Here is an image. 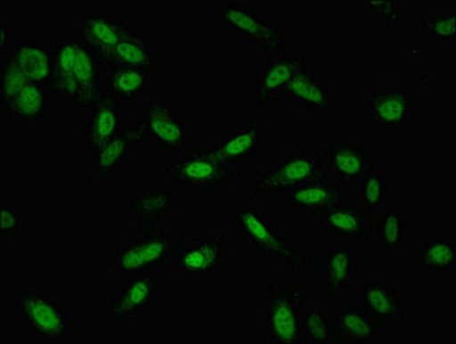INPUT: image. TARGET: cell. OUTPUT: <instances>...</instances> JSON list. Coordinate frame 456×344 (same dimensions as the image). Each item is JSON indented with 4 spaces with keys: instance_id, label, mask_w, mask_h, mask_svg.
Returning a JSON list of instances; mask_svg holds the SVG:
<instances>
[{
    "instance_id": "cell-1",
    "label": "cell",
    "mask_w": 456,
    "mask_h": 344,
    "mask_svg": "<svg viewBox=\"0 0 456 344\" xmlns=\"http://www.w3.org/2000/svg\"><path fill=\"white\" fill-rule=\"evenodd\" d=\"M108 66L89 49L77 34L58 38L52 49L50 91L61 102L81 110H92L103 90Z\"/></svg>"
},
{
    "instance_id": "cell-2",
    "label": "cell",
    "mask_w": 456,
    "mask_h": 344,
    "mask_svg": "<svg viewBox=\"0 0 456 344\" xmlns=\"http://www.w3.org/2000/svg\"><path fill=\"white\" fill-rule=\"evenodd\" d=\"M237 222L239 238L245 240L247 246L253 248L263 258L278 259L296 271H303L307 266L306 256L302 250L291 245L290 240L283 237L270 221L265 211L253 202L246 201L233 214Z\"/></svg>"
},
{
    "instance_id": "cell-3",
    "label": "cell",
    "mask_w": 456,
    "mask_h": 344,
    "mask_svg": "<svg viewBox=\"0 0 456 344\" xmlns=\"http://www.w3.org/2000/svg\"><path fill=\"white\" fill-rule=\"evenodd\" d=\"M312 299L299 285L273 283L265 295V334L267 343H304L306 304Z\"/></svg>"
},
{
    "instance_id": "cell-4",
    "label": "cell",
    "mask_w": 456,
    "mask_h": 344,
    "mask_svg": "<svg viewBox=\"0 0 456 344\" xmlns=\"http://www.w3.org/2000/svg\"><path fill=\"white\" fill-rule=\"evenodd\" d=\"M239 169L226 161L217 146L195 147L167 168V183L188 185L195 193L218 192Z\"/></svg>"
},
{
    "instance_id": "cell-5",
    "label": "cell",
    "mask_w": 456,
    "mask_h": 344,
    "mask_svg": "<svg viewBox=\"0 0 456 344\" xmlns=\"http://www.w3.org/2000/svg\"><path fill=\"white\" fill-rule=\"evenodd\" d=\"M328 175L325 147H312L283 156L256 179V194H286Z\"/></svg>"
},
{
    "instance_id": "cell-6",
    "label": "cell",
    "mask_w": 456,
    "mask_h": 344,
    "mask_svg": "<svg viewBox=\"0 0 456 344\" xmlns=\"http://www.w3.org/2000/svg\"><path fill=\"white\" fill-rule=\"evenodd\" d=\"M145 237L127 240L111 253L110 264L126 277L147 274L151 267L162 266L167 259L174 258L179 247L174 232L162 223L146 231Z\"/></svg>"
},
{
    "instance_id": "cell-7",
    "label": "cell",
    "mask_w": 456,
    "mask_h": 344,
    "mask_svg": "<svg viewBox=\"0 0 456 344\" xmlns=\"http://www.w3.org/2000/svg\"><path fill=\"white\" fill-rule=\"evenodd\" d=\"M219 21L238 37L247 39L249 45L265 49L269 55L281 54L285 51V30L240 2L223 3L219 7Z\"/></svg>"
},
{
    "instance_id": "cell-8",
    "label": "cell",
    "mask_w": 456,
    "mask_h": 344,
    "mask_svg": "<svg viewBox=\"0 0 456 344\" xmlns=\"http://www.w3.org/2000/svg\"><path fill=\"white\" fill-rule=\"evenodd\" d=\"M11 301L17 306L20 317L36 338L47 342L66 340L69 318L65 307L51 295L25 291L12 295Z\"/></svg>"
},
{
    "instance_id": "cell-9",
    "label": "cell",
    "mask_w": 456,
    "mask_h": 344,
    "mask_svg": "<svg viewBox=\"0 0 456 344\" xmlns=\"http://www.w3.org/2000/svg\"><path fill=\"white\" fill-rule=\"evenodd\" d=\"M138 124L158 147L182 150L190 145L191 134L182 114L164 94L147 102Z\"/></svg>"
},
{
    "instance_id": "cell-10",
    "label": "cell",
    "mask_w": 456,
    "mask_h": 344,
    "mask_svg": "<svg viewBox=\"0 0 456 344\" xmlns=\"http://www.w3.org/2000/svg\"><path fill=\"white\" fill-rule=\"evenodd\" d=\"M147 137L139 124L126 126L115 138L100 148L86 182L94 191L102 189L126 164L132 151L145 145Z\"/></svg>"
},
{
    "instance_id": "cell-11",
    "label": "cell",
    "mask_w": 456,
    "mask_h": 344,
    "mask_svg": "<svg viewBox=\"0 0 456 344\" xmlns=\"http://www.w3.org/2000/svg\"><path fill=\"white\" fill-rule=\"evenodd\" d=\"M226 238L225 232L216 231L207 238L183 239L174 256L175 266L185 275L209 278L217 274Z\"/></svg>"
},
{
    "instance_id": "cell-12",
    "label": "cell",
    "mask_w": 456,
    "mask_h": 344,
    "mask_svg": "<svg viewBox=\"0 0 456 344\" xmlns=\"http://www.w3.org/2000/svg\"><path fill=\"white\" fill-rule=\"evenodd\" d=\"M126 126L121 100L110 92H103L82 129L84 154L89 156L91 163L94 161L100 148L115 138Z\"/></svg>"
},
{
    "instance_id": "cell-13",
    "label": "cell",
    "mask_w": 456,
    "mask_h": 344,
    "mask_svg": "<svg viewBox=\"0 0 456 344\" xmlns=\"http://www.w3.org/2000/svg\"><path fill=\"white\" fill-rule=\"evenodd\" d=\"M130 30V25L113 17L107 10L95 9L83 11L81 26L76 34L105 65L110 66L116 44Z\"/></svg>"
},
{
    "instance_id": "cell-14",
    "label": "cell",
    "mask_w": 456,
    "mask_h": 344,
    "mask_svg": "<svg viewBox=\"0 0 456 344\" xmlns=\"http://www.w3.org/2000/svg\"><path fill=\"white\" fill-rule=\"evenodd\" d=\"M309 71V57L302 54L271 55L257 67L254 102L258 110L274 102L275 95L296 75Z\"/></svg>"
},
{
    "instance_id": "cell-15",
    "label": "cell",
    "mask_w": 456,
    "mask_h": 344,
    "mask_svg": "<svg viewBox=\"0 0 456 344\" xmlns=\"http://www.w3.org/2000/svg\"><path fill=\"white\" fill-rule=\"evenodd\" d=\"M158 291L156 275H134L107 303V314L110 320H123L150 311L156 306Z\"/></svg>"
},
{
    "instance_id": "cell-16",
    "label": "cell",
    "mask_w": 456,
    "mask_h": 344,
    "mask_svg": "<svg viewBox=\"0 0 456 344\" xmlns=\"http://www.w3.org/2000/svg\"><path fill=\"white\" fill-rule=\"evenodd\" d=\"M368 118L379 129H403L413 119V94L406 90H379L368 95Z\"/></svg>"
},
{
    "instance_id": "cell-17",
    "label": "cell",
    "mask_w": 456,
    "mask_h": 344,
    "mask_svg": "<svg viewBox=\"0 0 456 344\" xmlns=\"http://www.w3.org/2000/svg\"><path fill=\"white\" fill-rule=\"evenodd\" d=\"M295 211H307L320 217L335 207L347 205L349 194L330 175L285 194Z\"/></svg>"
},
{
    "instance_id": "cell-18",
    "label": "cell",
    "mask_w": 456,
    "mask_h": 344,
    "mask_svg": "<svg viewBox=\"0 0 456 344\" xmlns=\"http://www.w3.org/2000/svg\"><path fill=\"white\" fill-rule=\"evenodd\" d=\"M320 225L330 232L334 239L362 240L374 234V218L363 208L347 205L338 206L320 216Z\"/></svg>"
},
{
    "instance_id": "cell-19",
    "label": "cell",
    "mask_w": 456,
    "mask_h": 344,
    "mask_svg": "<svg viewBox=\"0 0 456 344\" xmlns=\"http://www.w3.org/2000/svg\"><path fill=\"white\" fill-rule=\"evenodd\" d=\"M175 194L162 189L139 193L127 208L131 229L151 230L161 225L164 216L174 210Z\"/></svg>"
},
{
    "instance_id": "cell-20",
    "label": "cell",
    "mask_w": 456,
    "mask_h": 344,
    "mask_svg": "<svg viewBox=\"0 0 456 344\" xmlns=\"http://www.w3.org/2000/svg\"><path fill=\"white\" fill-rule=\"evenodd\" d=\"M26 74L30 83L39 84L50 91L52 76V50L41 45L37 38L30 37L3 54Z\"/></svg>"
},
{
    "instance_id": "cell-21",
    "label": "cell",
    "mask_w": 456,
    "mask_h": 344,
    "mask_svg": "<svg viewBox=\"0 0 456 344\" xmlns=\"http://www.w3.org/2000/svg\"><path fill=\"white\" fill-rule=\"evenodd\" d=\"M354 250L338 246L331 248L330 254L320 264V283L326 294H346L354 282Z\"/></svg>"
},
{
    "instance_id": "cell-22",
    "label": "cell",
    "mask_w": 456,
    "mask_h": 344,
    "mask_svg": "<svg viewBox=\"0 0 456 344\" xmlns=\"http://www.w3.org/2000/svg\"><path fill=\"white\" fill-rule=\"evenodd\" d=\"M327 172L336 183L357 184L368 168L366 147L338 145L325 147Z\"/></svg>"
},
{
    "instance_id": "cell-23",
    "label": "cell",
    "mask_w": 456,
    "mask_h": 344,
    "mask_svg": "<svg viewBox=\"0 0 456 344\" xmlns=\"http://www.w3.org/2000/svg\"><path fill=\"white\" fill-rule=\"evenodd\" d=\"M158 66L154 46L145 36L138 33L134 28L121 41L116 44L110 66L118 68H135L153 74Z\"/></svg>"
},
{
    "instance_id": "cell-24",
    "label": "cell",
    "mask_w": 456,
    "mask_h": 344,
    "mask_svg": "<svg viewBox=\"0 0 456 344\" xmlns=\"http://www.w3.org/2000/svg\"><path fill=\"white\" fill-rule=\"evenodd\" d=\"M360 309L376 320L394 322L395 315L403 314V295L394 286L381 283H368L362 286Z\"/></svg>"
},
{
    "instance_id": "cell-25",
    "label": "cell",
    "mask_w": 456,
    "mask_h": 344,
    "mask_svg": "<svg viewBox=\"0 0 456 344\" xmlns=\"http://www.w3.org/2000/svg\"><path fill=\"white\" fill-rule=\"evenodd\" d=\"M288 102L309 111H322L331 106L330 92L323 89L322 75L303 71L282 87Z\"/></svg>"
},
{
    "instance_id": "cell-26",
    "label": "cell",
    "mask_w": 456,
    "mask_h": 344,
    "mask_svg": "<svg viewBox=\"0 0 456 344\" xmlns=\"http://www.w3.org/2000/svg\"><path fill=\"white\" fill-rule=\"evenodd\" d=\"M261 139L258 122L251 119L245 127L232 129L230 134L219 140L218 150L232 166L239 169L258 153Z\"/></svg>"
},
{
    "instance_id": "cell-27",
    "label": "cell",
    "mask_w": 456,
    "mask_h": 344,
    "mask_svg": "<svg viewBox=\"0 0 456 344\" xmlns=\"http://www.w3.org/2000/svg\"><path fill=\"white\" fill-rule=\"evenodd\" d=\"M331 323L339 341L362 344L374 341L378 334L376 319L358 306L339 312Z\"/></svg>"
},
{
    "instance_id": "cell-28",
    "label": "cell",
    "mask_w": 456,
    "mask_h": 344,
    "mask_svg": "<svg viewBox=\"0 0 456 344\" xmlns=\"http://www.w3.org/2000/svg\"><path fill=\"white\" fill-rule=\"evenodd\" d=\"M146 70L135 68H108V86L121 102H137L142 100L147 92L148 76Z\"/></svg>"
},
{
    "instance_id": "cell-29",
    "label": "cell",
    "mask_w": 456,
    "mask_h": 344,
    "mask_svg": "<svg viewBox=\"0 0 456 344\" xmlns=\"http://www.w3.org/2000/svg\"><path fill=\"white\" fill-rule=\"evenodd\" d=\"M47 91L39 84L29 83L12 100L5 111L15 119L25 121H39L46 119Z\"/></svg>"
},
{
    "instance_id": "cell-30",
    "label": "cell",
    "mask_w": 456,
    "mask_h": 344,
    "mask_svg": "<svg viewBox=\"0 0 456 344\" xmlns=\"http://www.w3.org/2000/svg\"><path fill=\"white\" fill-rule=\"evenodd\" d=\"M421 266L432 274H450L456 266L455 240L428 239L421 250Z\"/></svg>"
},
{
    "instance_id": "cell-31",
    "label": "cell",
    "mask_w": 456,
    "mask_h": 344,
    "mask_svg": "<svg viewBox=\"0 0 456 344\" xmlns=\"http://www.w3.org/2000/svg\"><path fill=\"white\" fill-rule=\"evenodd\" d=\"M375 238L379 240V247L387 253L402 250L407 238V221L403 211H384L374 227Z\"/></svg>"
},
{
    "instance_id": "cell-32",
    "label": "cell",
    "mask_w": 456,
    "mask_h": 344,
    "mask_svg": "<svg viewBox=\"0 0 456 344\" xmlns=\"http://www.w3.org/2000/svg\"><path fill=\"white\" fill-rule=\"evenodd\" d=\"M456 9L422 10L421 28L426 37L437 38L443 44H454Z\"/></svg>"
},
{
    "instance_id": "cell-33",
    "label": "cell",
    "mask_w": 456,
    "mask_h": 344,
    "mask_svg": "<svg viewBox=\"0 0 456 344\" xmlns=\"http://www.w3.org/2000/svg\"><path fill=\"white\" fill-rule=\"evenodd\" d=\"M357 184L362 208L370 214L381 209L387 194L386 175L379 172L375 166H368L365 175Z\"/></svg>"
},
{
    "instance_id": "cell-34",
    "label": "cell",
    "mask_w": 456,
    "mask_h": 344,
    "mask_svg": "<svg viewBox=\"0 0 456 344\" xmlns=\"http://www.w3.org/2000/svg\"><path fill=\"white\" fill-rule=\"evenodd\" d=\"M303 334L304 343H330L336 340L333 323L317 302L306 304Z\"/></svg>"
},
{
    "instance_id": "cell-35",
    "label": "cell",
    "mask_w": 456,
    "mask_h": 344,
    "mask_svg": "<svg viewBox=\"0 0 456 344\" xmlns=\"http://www.w3.org/2000/svg\"><path fill=\"white\" fill-rule=\"evenodd\" d=\"M30 81L20 68L10 59L2 55L0 63V106L5 111Z\"/></svg>"
},
{
    "instance_id": "cell-36",
    "label": "cell",
    "mask_w": 456,
    "mask_h": 344,
    "mask_svg": "<svg viewBox=\"0 0 456 344\" xmlns=\"http://www.w3.org/2000/svg\"><path fill=\"white\" fill-rule=\"evenodd\" d=\"M370 10H374L376 18L384 20L387 27L402 28L405 25V10L403 3L399 0H379L366 2Z\"/></svg>"
},
{
    "instance_id": "cell-37",
    "label": "cell",
    "mask_w": 456,
    "mask_h": 344,
    "mask_svg": "<svg viewBox=\"0 0 456 344\" xmlns=\"http://www.w3.org/2000/svg\"><path fill=\"white\" fill-rule=\"evenodd\" d=\"M0 216H2V226H0V237H9L20 230L19 213L11 207L9 202L3 201L0 205Z\"/></svg>"
},
{
    "instance_id": "cell-38",
    "label": "cell",
    "mask_w": 456,
    "mask_h": 344,
    "mask_svg": "<svg viewBox=\"0 0 456 344\" xmlns=\"http://www.w3.org/2000/svg\"><path fill=\"white\" fill-rule=\"evenodd\" d=\"M11 51L10 47V26L2 25V53L5 49Z\"/></svg>"
}]
</instances>
